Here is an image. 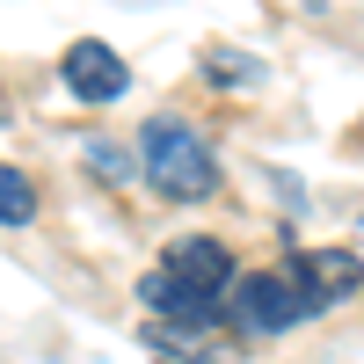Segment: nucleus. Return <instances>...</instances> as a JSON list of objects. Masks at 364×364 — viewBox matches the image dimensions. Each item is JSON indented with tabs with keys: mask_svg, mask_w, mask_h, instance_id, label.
Listing matches in <instances>:
<instances>
[{
	"mask_svg": "<svg viewBox=\"0 0 364 364\" xmlns=\"http://www.w3.org/2000/svg\"><path fill=\"white\" fill-rule=\"evenodd\" d=\"M233 291V255L219 248V240H175V248L161 255V269H146V284H139V299L154 314H168V321H182V328H219L211 314H219V299Z\"/></svg>",
	"mask_w": 364,
	"mask_h": 364,
	"instance_id": "nucleus-1",
	"label": "nucleus"
},
{
	"mask_svg": "<svg viewBox=\"0 0 364 364\" xmlns=\"http://www.w3.org/2000/svg\"><path fill=\"white\" fill-rule=\"evenodd\" d=\"M226 299H233V321L248 328V336H291V328L306 321V299H299L291 269H248Z\"/></svg>",
	"mask_w": 364,
	"mask_h": 364,
	"instance_id": "nucleus-3",
	"label": "nucleus"
},
{
	"mask_svg": "<svg viewBox=\"0 0 364 364\" xmlns=\"http://www.w3.org/2000/svg\"><path fill=\"white\" fill-rule=\"evenodd\" d=\"M29 219H37V182L0 161V226H29Z\"/></svg>",
	"mask_w": 364,
	"mask_h": 364,
	"instance_id": "nucleus-6",
	"label": "nucleus"
},
{
	"mask_svg": "<svg viewBox=\"0 0 364 364\" xmlns=\"http://www.w3.org/2000/svg\"><path fill=\"white\" fill-rule=\"evenodd\" d=\"M87 168H95V182H117V190H124V182L139 175V154L117 146V139H87Z\"/></svg>",
	"mask_w": 364,
	"mask_h": 364,
	"instance_id": "nucleus-7",
	"label": "nucleus"
},
{
	"mask_svg": "<svg viewBox=\"0 0 364 364\" xmlns=\"http://www.w3.org/2000/svg\"><path fill=\"white\" fill-rule=\"evenodd\" d=\"M66 87H73V95L80 102H117V95H124V87H132V73H124V58H117L102 37H73L66 44Z\"/></svg>",
	"mask_w": 364,
	"mask_h": 364,
	"instance_id": "nucleus-4",
	"label": "nucleus"
},
{
	"mask_svg": "<svg viewBox=\"0 0 364 364\" xmlns=\"http://www.w3.org/2000/svg\"><path fill=\"white\" fill-rule=\"evenodd\" d=\"M291 269V284H299V299H306V314H321V306H336V299L364 277V262L350 255V248H321V255H299V262H284Z\"/></svg>",
	"mask_w": 364,
	"mask_h": 364,
	"instance_id": "nucleus-5",
	"label": "nucleus"
},
{
	"mask_svg": "<svg viewBox=\"0 0 364 364\" xmlns=\"http://www.w3.org/2000/svg\"><path fill=\"white\" fill-rule=\"evenodd\" d=\"M204 73H211V80H262L255 58H233V51H211V58H204Z\"/></svg>",
	"mask_w": 364,
	"mask_h": 364,
	"instance_id": "nucleus-8",
	"label": "nucleus"
},
{
	"mask_svg": "<svg viewBox=\"0 0 364 364\" xmlns=\"http://www.w3.org/2000/svg\"><path fill=\"white\" fill-rule=\"evenodd\" d=\"M357 139H364V132H357Z\"/></svg>",
	"mask_w": 364,
	"mask_h": 364,
	"instance_id": "nucleus-9",
	"label": "nucleus"
},
{
	"mask_svg": "<svg viewBox=\"0 0 364 364\" xmlns=\"http://www.w3.org/2000/svg\"><path fill=\"white\" fill-rule=\"evenodd\" d=\"M139 175L154 182L168 204H204L219 190V161H211V146L197 124H182V117H146L139 132Z\"/></svg>",
	"mask_w": 364,
	"mask_h": 364,
	"instance_id": "nucleus-2",
	"label": "nucleus"
}]
</instances>
